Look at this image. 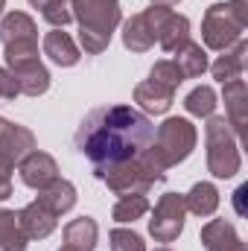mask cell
<instances>
[{"label":"cell","mask_w":248,"mask_h":251,"mask_svg":"<svg viewBox=\"0 0 248 251\" xmlns=\"http://www.w3.org/2000/svg\"><path fill=\"white\" fill-rule=\"evenodd\" d=\"M155 140L152 120L131 105H102L94 108L76 128V149L94 164V176L111 164H123L128 158L149 149Z\"/></svg>","instance_id":"1"},{"label":"cell","mask_w":248,"mask_h":251,"mask_svg":"<svg viewBox=\"0 0 248 251\" xmlns=\"http://www.w3.org/2000/svg\"><path fill=\"white\" fill-rule=\"evenodd\" d=\"M70 15L79 24V41L88 56H99L120 24V0H70Z\"/></svg>","instance_id":"2"},{"label":"cell","mask_w":248,"mask_h":251,"mask_svg":"<svg viewBox=\"0 0 248 251\" xmlns=\"http://www.w3.org/2000/svg\"><path fill=\"white\" fill-rule=\"evenodd\" d=\"M164 164L155 158L152 149H143L140 155L128 158L123 164H111L105 170L97 173V178H102L111 193L117 196H146L149 190L155 187L164 178Z\"/></svg>","instance_id":"3"},{"label":"cell","mask_w":248,"mask_h":251,"mask_svg":"<svg viewBox=\"0 0 248 251\" xmlns=\"http://www.w3.org/2000/svg\"><path fill=\"white\" fill-rule=\"evenodd\" d=\"M248 26V0H228L213 3L204 12L201 21V38L210 50H228L243 38V29Z\"/></svg>","instance_id":"4"},{"label":"cell","mask_w":248,"mask_h":251,"mask_svg":"<svg viewBox=\"0 0 248 251\" xmlns=\"http://www.w3.org/2000/svg\"><path fill=\"white\" fill-rule=\"evenodd\" d=\"M6 70L15 76L18 91L26 97H41L50 91V73L38 59V41L6 44Z\"/></svg>","instance_id":"5"},{"label":"cell","mask_w":248,"mask_h":251,"mask_svg":"<svg viewBox=\"0 0 248 251\" xmlns=\"http://www.w3.org/2000/svg\"><path fill=\"white\" fill-rule=\"evenodd\" d=\"M204 143H207V170L213 178H234L243 167L237 134L225 117H207L204 126Z\"/></svg>","instance_id":"6"},{"label":"cell","mask_w":248,"mask_h":251,"mask_svg":"<svg viewBox=\"0 0 248 251\" xmlns=\"http://www.w3.org/2000/svg\"><path fill=\"white\" fill-rule=\"evenodd\" d=\"M196 140H198V131L190 120L170 117V120H164L155 128V140L149 143V149L164 164V170H170V167H175V164L190 158V152L196 149Z\"/></svg>","instance_id":"7"},{"label":"cell","mask_w":248,"mask_h":251,"mask_svg":"<svg viewBox=\"0 0 248 251\" xmlns=\"http://www.w3.org/2000/svg\"><path fill=\"white\" fill-rule=\"evenodd\" d=\"M184 219H187V207H184V196L178 193H164L152 210L149 219V234L155 237V243H173L178 240V234L184 231Z\"/></svg>","instance_id":"8"},{"label":"cell","mask_w":248,"mask_h":251,"mask_svg":"<svg viewBox=\"0 0 248 251\" xmlns=\"http://www.w3.org/2000/svg\"><path fill=\"white\" fill-rule=\"evenodd\" d=\"M149 26H152V35L155 41L167 50V53H175L178 47H184L190 41V21L184 15L173 12V9H164V6H152L143 12Z\"/></svg>","instance_id":"9"},{"label":"cell","mask_w":248,"mask_h":251,"mask_svg":"<svg viewBox=\"0 0 248 251\" xmlns=\"http://www.w3.org/2000/svg\"><path fill=\"white\" fill-rule=\"evenodd\" d=\"M32 149H35V134L26 126L0 120V164L15 170Z\"/></svg>","instance_id":"10"},{"label":"cell","mask_w":248,"mask_h":251,"mask_svg":"<svg viewBox=\"0 0 248 251\" xmlns=\"http://www.w3.org/2000/svg\"><path fill=\"white\" fill-rule=\"evenodd\" d=\"M18 173H21V181H24L26 187L44 190L59 178V164L53 161V155L32 149V152L18 164Z\"/></svg>","instance_id":"11"},{"label":"cell","mask_w":248,"mask_h":251,"mask_svg":"<svg viewBox=\"0 0 248 251\" xmlns=\"http://www.w3.org/2000/svg\"><path fill=\"white\" fill-rule=\"evenodd\" d=\"M222 100H225V111H228V126L231 131L243 140L246 137V126H248V88L243 79H234V82H225V91H222Z\"/></svg>","instance_id":"12"},{"label":"cell","mask_w":248,"mask_h":251,"mask_svg":"<svg viewBox=\"0 0 248 251\" xmlns=\"http://www.w3.org/2000/svg\"><path fill=\"white\" fill-rule=\"evenodd\" d=\"M56 222H59V216L50 213V210H47L44 204H38V201L26 204V207L18 213V225H21V231H24L26 240H44V237H50V234L56 231Z\"/></svg>","instance_id":"13"},{"label":"cell","mask_w":248,"mask_h":251,"mask_svg":"<svg viewBox=\"0 0 248 251\" xmlns=\"http://www.w3.org/2000/svg\"><path fill=\"white\" fill-rule=\"evenodd\" d=\"M201 246L207 251H246V243L228 219H210L201 228Z\"/></svg>","instance_id":"14"},{"label":"cell","mask_w":248,"mask_h":251,"mask_svg":"<svg viewBox=\"0 0 248 251\" xmlns=\"http://www.w3.org/2000/svg\"><path fill=\"white\" fill-rule=\"evenodd\" d=\"M173 97H175V91H170V88H164V85H158L152 79H146V82H140L134 88V102L146 114H164V111H170Z\"/></svg>","instance_id":"15"},{"label":"cell","mask_w":248,"mask_h":251,"mask_svg":"<svg viewBox=\"0 0 248 251\" xmlns=\"http://www.w3.org/2000/svg\"><path fill=\"white\" fill-rule=\"evenodd\" d=\"M225 56H219L216 62H213V79H219L222 85L225 82H234V79H243V70H246V56H248V44L240 38L234 47H228V50H222Z\"/></svg>","instance_id":"16"},{"label":"cell","mask_w":248,"mask_h":251,"mask_svg":"<svg viewBox=\"0 0 248 251\" xmlns=\"http://www.w3.org/2000/svg\"><path fill=\"white\" fill-rule=\"evenodd\" d=\"M44 53L50 56V62L59 64V67H73V64H79V59H82L79 47L73 44V38L64 29H53V32L44 35Z\"/></svg>","instance_id":"17"},{"label":"cell","mask_w":248,"mask_h":251,"mask_svg":"<svg viewBox=\"0 0 248 251\" xmlns=\"http://www.w3.org/2000/svg\"><path fill=\"white\" fill-rule=\"evenodd\" d=\"M99 240V225L91 216H79L64 225V246L76 251H94Z\"/></svg>","instance_id":"18"},{"label":"cell","mask_w":248,"mask_h":251,"mask_svg":"<svg viewBox=\"0 0 248 251\" xmlns=\"http://www.w3.org/2000/svg\"><path fill=\"white\" fill-rule=\"evenodd\" d=\"M35 201L44 204L50 213L62 216V213H67V210L76 204V187H73L70 181H64V178H56L50 187L38 190V199H35Z\"/></svg>","instance_id":"19"},{"label":"cell","mask_w":248,"mask_h":251,"mask_svg":"<svg viewBox=\"0 0 248 251\" xmlns=\"http://www.w3.org/2000/svg\"><path fill=\"white\" fill-rule=\"evenodd\" d=\"M0 38H3V47L15 44V41H38L35 21L24 12H9L0 21Z\"/></svg>","instance_id":"20"},{"label":"cell","mask_w":248,"mask_h":251,"mask_svg":"<svg viewBox=\"0 0 248 251\" xmlns=\"http://www.w3.org/2000/svg\"><path fill=\"white\" fill-rule=\"evenodd\" d=\"M123 44H125V50H131V53H146V50H152L155 35H152V26H149V21H146L143 12H140V15H131L123 24Z\"/></svg>","instance_id":"21"},{"label":"cell","mask_w":248,"mask_h":251,"mask_svg":"<svg viewBox=\"0 0 248 251\" xmlns=\"http://www.w3.org/2000/svg\"><path fill=\"white\" fill-rule=\"evenodd\" d=\"M184 207H187V213H196V216H213L216 207H219V190L213 187L210 181L193 184L190 193L184 196Z\"/></svg>","instance_id":"22"},{"label":"cell","mask_w":248,"mask_h":251,"mask_svg":"<svg viewBox=\"0 0 248 251\" xmlns=\"http://www.w3.org/2000/svg\"><path fill=\"white\" fill-rule=\"evenodd\" d=\"M173 62H175L178 73H181L184 79H196V76H201V73L207 70V53H204L201 44L187 41L184 47L175 50V59H173Z\"/></svg>","instance_id":"23"},{"label":"cell","mask_w":248,"mask_h":251,"mask_svg":"<svg viewBox=\"0 0 248 251\" xmlns=\"http://www.w3.org/2000/svg\"><path fill=\"white\" fill-rule=\"evenodd\" d=\"M0 251H26V237L15 210H0Z\"/></svg>","instance_id":"24"},{"label":"cell","mask_w":248,"mask_h":251,"mask_svg":"<svg viewBox=\"0 0 248 251\" xmlns=\"http://www.w3.org/2000/svg\"><path fill=\"white\" fill-rule=\"evenodd\" d=\"M184 108L193 117H213V111H216V91L210 85L193 88L184 100Z\"/></svg>","instance_id":"25"},{"label":"cell","mask_w":248,"mask_h":251,"mask_svg":"<svg viewBox=\"0 0 248 251\" xmlns=\"http://www.w3.org/2000/svg\"><path fill=\"white\" fill-rule=\"evenodd\" d=\"M29 3H32V6L41 12V18H44L50 26H56V29H64V26L73 21L67 0H29Z\"/></svg>","instance_id":"26"},{"label":"cell","mask_w":248,"mask_h":251,"mask_svg":"<svg viewBox=\"0 0 248 251\" xmlns=\"http://www.w3.org/2000/svg\"><path fill=\"white\" fill-rule=\"evenodd\" d=\"M146 210H149V199L146 196H120V201L114 204V210H111V216H114V222H137L140 216H146Z\"/></svg>","instance_id":"27"},{"label":"cell","mask_w":248,"mask_h":251,"mask_svg":"<svg viewBox=\"0 0 248 251\" xmlns=\"http://www.w3.org/2000/svg\"><path fill=\"white\" fill-rule=\"evenodd\" d=\"M149 79H152V82H158V85H164V88H170V91H175V88L184 82V76L178 73L175 62H170V59H164V62H155V64H152V70H149Z\"/></svg>","instance_id":"28"},{"label":"cell","mask_w":248,"mask_h":251,"mask_svg":"<svg viewBox=\"0 0 248 251\" xmlns=\"http://www.w3.org/2000/svg\"><path fill=\"white\" fill-rule=\"evenodd\" d=\"M108 240H111V251H146V243L140 240V234L128 228H114Z\"/></svg>","instance_id":"29"},{"label":"cell","mask_w":248,"mask_h":251,"mask_svg":"<svg viewBox=\"0 0 248 251\" xmlns=\"http://www.w3.org/2000/svg\"><path fill=\"white\" fill-rule=\"evenodd\" d=\"M21 91H18V82H15V76L6 70V67H0V97L3 100H15Z\"/></svg>","instance_id":"30"},{"label":"cell","mask_w":248,"mask_h":251,"mask_svg":"<svg viewBox=\"0 0 248 251\" xmlns=\"http://www.w3.org/2000/svg\"><path fill=\"white\" fill-rule=\"evenodd\" d=\"M9 196H12V176L0 173V201H6Z\"/></svg>","instance_id":"31"},{"label":"cell","mask_w":248,"mask_h":251,"mask_svg":"<svg viewBox=\"0 0 248 251\" xmlns=\"http://www.w3.org/2000/svg\"><path fill=\"white\" fill-rule=\"evenodd\" d=\"M152 6H164V9H173V6H178L181 0H149Z\"/></svg>","instance_id":"32"},{"label":"cell","mask_w":248,"mask_h":251,"mask_svg":"<svg viewBox=\"0 0 248 251\" xmlns=\"http://www.w3.org/2000/svg\"><path fill=\"white\" fill-rule=\"evenodd\" d=\"M3 9H6V0H0V15H3Z\"/></svg>","instance_id":"33"},{"label":"cell","mask_w":248,"mask_h":251,"mask_svg":"<svg viewBox=\"0 0 248 251\" xmlns=\"http://www.w3.org/2000/svg\"><path fill=\"white\" fill-rule=\"evenodd\" d=\"M59 251H76V249H67V246H62V249H59Z\"/></svg>","instance_id":"34"},{"label":"cell","mask_w":248,"mask_h":251,"mask_svg":"<svg viewBox=\"0 0 248 251\" xmlns=\"http://www.w3.org/2000/svg\"><path fill=\"white\" fill-rule=\"evenodd\" d=\"M155 251H170V249H155Z\"/></svg>","instance_id":"35"}]
</instances>
